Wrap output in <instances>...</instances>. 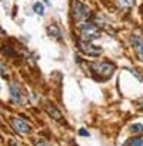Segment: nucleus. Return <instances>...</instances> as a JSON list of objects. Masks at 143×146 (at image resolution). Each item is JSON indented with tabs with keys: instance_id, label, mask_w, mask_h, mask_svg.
<instances>
[{
	"instance_id": "1",
	"label": "nucleus",
	"mask_w": 143,
	"mask_h": 146,
	"mask_svg": "<svg viewBox=\"0 0 143 146\" xmlns=\"http://www.w3.org/2000/svg\"><path fill=\"white\" fill-rule=\"evenodd\" d=\"M89 67L93 73H96L97 76H102L103 79L110 78L116 69V66L112 62H93L89 64Z\"/></svg>"
},
{
	"instance_id": "2",
	"label": "nucleus",
	"mask_w": 143,
	"mask_h": 146,
	"mask_svg": "<svg viewBox=\"0 0 143 146\" xmlns=\"http://www.w3.org/2000/svg\"><path fill=\"white\" fill-rule=\"evenodd\" d=\"M72 15L76 22H86L90 16V9L79 0H72Z\"/></svg>"
},
{
	"instance_id": "3",
	"label": "nucleus",
	"mask_w": 143,
	"mask_h": 146,
	"mask_svg": "<svg viewBox=\"0 0 143 146\" xmlns=\"http://www.w3.org/2000/svg\"><path fill=\"white\" fill-rule=\"evenodd\" d=\"M79 32H80V39H85V40H89V42L100 37L99 27L93 23H89V22H83L79 26Z\"/></svg>"
},
{
	"instance_id": "4",
	"label": "nucleus",
	"mask_w": 143,
	"mask_h": 146,
	"mask_svg": "<svg viewBox=\"0 0 143 146\" xmlns=\"http://www.w3.org/2000/svg\"><path fill=\"white\" fill-rule=\"evenodd\" d=\"M77 47L82 53L87 54V56H92V57H96L102 53V49L100 47H96L92 42L89 40H85V39H79L77 40Z\"/></svg>"
},
{
	"instance_id": "5",
	"label": "nucleus",
	"mask_w": 143,
	"mask_h": 146,
	"mask_svg": "<svg viewBox=\"0 0 143 146\" xmlns=\"http://www.w3.org/2000/svg\"><path fill=\"white\" fill-rule=\"evenodd\" d=\"M12 126L16 132H19L22 135H27V133L32 132V126L22 117H13L12 119Z\"/></svg>"
},
{
	"instance_id": "6",
	"label": "nucleus",
	"mask_w": 143,
	"mask_h": 146,
	"mask_svg": "<svg viewBox=\"0 0 143 146\" xmlns=\"http://www.w3.org/2000/svg\"><path fill=\"white\" fill-rule=\"evenodd\" d=\"M9 90H10L12 100H13L15 103H17V105H22V103H23V93H22V90H20L19 83L12 82V83L9 85Z\"/></svg>"
},
{
	"instance_id": "7",
	"label": "nucleus",
	"mask_w": 143,
	"mask_h": 146,
	"mask_svg": "<svg viewBox=\"0 0 143 146\" xmlns=\"http://www.w3.org/2000/svg\"><path fill=\"white\" fill-rule=\"evenodd\" d=\"M130 43H132L137 57L143 60V36L142 35H133L130 37Z\"/></svg>"
},
{
	"instance_id": "8",
	"label": "nucleus",
	"mask_w": 143,
	"mask_h": 146,
	"mask_svg": "<svg viewBox=\"0 0 143 146\" xmlns=\"http://www.w3.org/2000/svg\"><path fill=\"white\" fill-rule=\"evenodd\" d=\"M47 112H49V115H50L52 117H54L56 120H62V115H60V112H59L54 106H47Z\"/></svg>"
},
{
	"instance_id": "9",
	"label": "nucleus",
	"mask_w": 143,
	"mask_h": 146,
	"mask_svg": "<svg viewBox=\"0 0 143 146\" xmlns=\"http://www.w3.org/2000/svg\"><path fill=\"white\" fill-rule=\"evenodd\" d=\"M123 146H143V139L142 137H134V139H129Z\"/></svg>"
},
{
	"instance_id": "10",
	"label": "nucleus",
	"mask_w": 143,
	"mask_h": 146,
	"mask_svg": "<svg viewBox=\"0 0 143 146\" xmlns=\"http://www.w3.org/2000/svg\"><path fill=\"white\" fill-rule=\"evenodd\" d=\"M116 5L120 9H129L133 5V0H116Z\"/></svg>"
},
{
	"instance_id": "11",
	"label": "nucleus",
	"mask_w": 143,
	"mask_h": 146,
	"mask_svg": "<svg viewBox=\"0 0 143 146\" xmlns=\"http://www.w3.org/2000/svg\"><path fill=\"white\" fill-rule=\"evenodd\" d=\"M47 32H49V35H50V36H53V37H60V29H59L56 25L49 26Z\"/></svg>"
},
{
	"instance_id": "12",
	"label": "nucleus",
	"mask_w": 143,
	"mask_h": 146,
	"mask_svg": "<svg viewBox=\"0 0 143 146\" xmlns=\"http://www.w3.org/2000/svg\"><path fill=\"white\" fill-rule=\"evenodd\" d=\"M33 10H34L37 15H44V6H43V3H40V2L34 3V5H33Z\"/></svg>"
},
{
	"instance_id": "13",
	"label": "nucleus",
	"mask_w": 143,
	"mask_h": 146,
	"mask_svg": "<svg viewBox=\"0 0 143 146\" xmlns=\"http://www.w3.org/2000/svg\"><path fill=\"white\" fill-rule=\"evenodd\" d=\"M130 132L132 133H143V125L140 123H134L130 126Z\"/></svg>"
},
{
	"instance_id": "14",
	"label": "nucleus",
	"mask_w": 143,
	"mask_h": 146,
	"mask_svg": "<svg viewBox=\"0 0 143 146\" xmlns=\"http://www.w3.org/2000/svg\"><path fill=\"white\" fill-rule=\"evenodd\" d=\"M34 145H36V146H52L46 139H37V140L34 142Z\"/></svg>"
},
{
	"instance_id": "15",
	"label": "nucleus",
	"mask_w": 143,
	"mask_h": 146,
	"mask_svg": "<svg viewBox=\"0 0 143 146\" xmlns=\"http://www.w3.org/2000/svg\"><path fill=\"white\" fill-rule=\"evenodd\" d=\"M79 135H80V136H89V132H87L86 129H80V130H79Z\"/></svg>"
}]
</instances>
